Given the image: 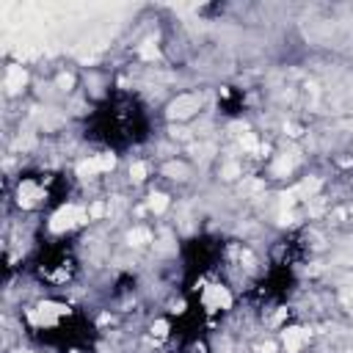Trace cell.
<instances>
[{"instance_id":"obj_4","label":"cell","mask_w":353,"mask_h":353,"mask_svg":"<svg viewBox=\"0 0 353 353\" xmlns=\"http://www.w3.org/2000/svg\"><path fill=\"white\" fill-rule=\"evenodd\" d=\"M307 337H309V334H307L304 329H290V331H284V345H287L290 353H295L304 342H307Z\"/></svg>"},{"instance_id":"obj_6","label":"cell","mask_w":353,"mask_h":353,"mask_svg":"<svg viewBox=\"0 0 353 353\" xmlns=\"http://www.w3.org/2000/svg\"><path fill=\"white\" fill-rule=\"evenodd\" d=\"M146 240H149L146 229H135V232L130 235V243H135V246H141V243H146Z\"/></svg>"},{"instance_id":"obj_5","label":"cell","mask_w":353,"mask_h":353,"mask_svg":"<svg viewBox=\"0 0 353 353\" xmlns=\"http://www.w3.org/2000/svg\"><path fill=\"white\" fill-rule=\"evenodd\" d=\"M22 83H25L22 66H9V74H6V88H9V91H19Z\"/></svg>"},{"instance_id":"obj_7","label":"cell","mask_w":353,"mask_h":353,"mask_svg":"<svg viewBox=\"0 0 353 353\" xmlns=\"http://www.w3.org/2000/svg\"><path fill=\"white\" fill-rule=\"evenodd\" d=\"M166 196H152V201H149V207L155 210V213H163V210H166Z\"/></svg>"},{"instance_id":"obj_1","label":"cell","mask_w":353,"mask_h":353,"mask_svg":"<svg viewBox=\"0 0 353 353\" xmlns=\"http://www.w3.org/2000/svg\"><path fill=\"white\" fill-rule=\"evenodd\" d=\"M83 218H86V215L80 213L78 207H64V210H61V213H56V215H53V223H50V226L56 229V232H61V229L72 226L74 221H83Z\"/></svg>"},{"instance_id":"obj_8","label":"cell","mask_w":353,"mask_h":353,"mask_svg":"<svg viewBox=\"0 0 353 353\" xmlns=\"http://www.w3.org/2000/svg\"><path fill=\"white\" fill-rule=\"evenodd\" d=\"M130 174H133V180H144V176H146V166H144V163H135V166L130 168Z\"/></svg>"},{"instance_id":"obj_2","label":"cell","mask_w":353,"mask_h":353,"mask_svg":"<svg viewBox=\"0 0 353 353\" xmlns=\"http://www.w3.org/2000/svg\"><path fill=\"white\" fill-rule=\"evenodd\" d=\"M193 111H199V97H180V99H176V103L171 105V116H176V119L191 116Z\"/></svg>"},{"instance_id":"obj_3","label":"cell","mask_w":353,"mask_h":353,"mask_svg":"<svg viewBox=\"0 0 353 353\" xmlns=\"http://www.w3.org/2000/svg\"><path fill=\"white\" fill-rule=\"evenodd\" d=\"M205 301H207V307L210 309H226L229 307V301H232V298H229V293L223 287H210L207 290V295H205Z\"/></svg>"}]
</instances>
